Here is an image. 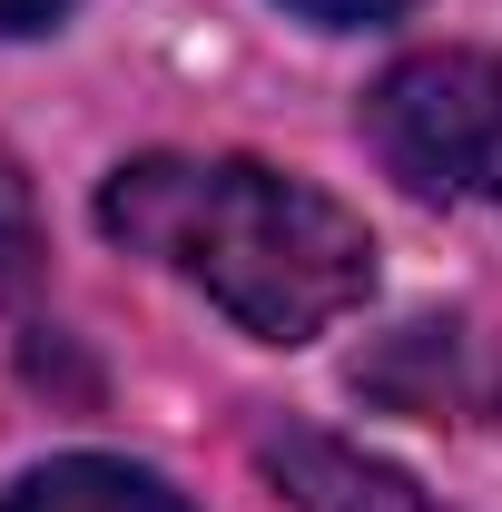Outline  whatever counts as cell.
<instances>
[{"instance_id":"1","label":"cell","mask_w":502,"mask_h":512,"mask_svg":"<svg viewBox=\"0 0 502 512\" xmlns=\"http://www.w3.org/2000/svg\"><path fill=\"white\" fill-rule=\"evenodd\" d=\"M99 227L207 286L256 345H306L375 286L365 217L266 158H128L99 188Z\"/></svg>"},{"instance_id":"5","label":"cell","mask_w":502,"mask_h":512,"mask_svg":"<svg viewBox=\"0 0 502 512\" xmlns=\"http://www.w3.org/2000/svg\"><path fill=\"white\" fill-rule=\"evenodd\" d=\"M0 512H188V493L158 483L148 463H119V453H60V463L20 473Z\"/></svg>"},{"instance_id":"6","label":"cell","mask_w":502,"mask_h":512,"mask_svg":"<svg viewBox=\"0 0 502 512\" xmlns=\"http://www.w3.org/2000/svg\"><path fill=\"white\" fill-rule=\"evenodd\" d=\"M30 276H40V217H30V178L0 148V306L30 296Z\"/></svg>"},{"instance_id":"3","label":"cell","mask_w":502,"mask_h":512,"mask_svg":"<svg viewBox=\"0 0 502 512\" xmlns=\"http://www.w3.org/2000/svg\"><path fill=\"white\" fill-rule=\"evenodd\" d=\"M256 463L276 473V493L296 512H443L434 493H414L394 463H365L335 434H306V424H266L256 434Z\"/></svg>"},{"instance_id":"2","label":"cell","mask_w":502,"mask_h":512,"mask_svg":"<svg viewBox=\"0 0 502 512\" xmlns=\"http://www.w3.org/2000/svg\"><path fill=\"white\" fill-rule=\"evenodd\" d=\"M384 168L424 197H502V60L483 50H414L365 99Z\"/></svg>"},{"instance_id":"4","label":"cell","mask_w":502,"mask_h":512,"mask_svg":"<svg viewBox=\"0 0 502 512\" xmlns=\"http://www.w3.org/2000/svg\"><path fill=\"white\" fill-rule=\"evenodd\" d=\"M355 384L384 394V404H414V414H483L502 394V365L483 355L473 325H404L394 355L355 365Z\"/></svg>"},{"instance_id":"8","label":"cell","mask_w":502,"mask_h":512,"mask_svg":"<svg viewBox=\"0 0 502 512\" xmlns=\"http://www.w3.org/2000/svg\"><path fill=\"white\" fill-rule=\"evenodd\" d=\"M69 0H0V40H20V30H50Z\"/></svg>"},{"instance_id":"7","label":"cell","mask_w":502,"mask_h":512,"mask_svg":"<svg viewBox=\"0 0 502 512\" xmlns=\"http://www.w3.org/2000/svg\"><path fill=\"white\" fill-rule=\"evenodd\" d=\"M286 10H306V20H325V30H375V20L404 10V0H286Z\"/></svg>"}]
</instances>
